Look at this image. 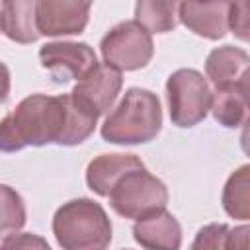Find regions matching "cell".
Masks as SVG:
<instances>
[{
    "label": "cell",
    "instance_id": "obj_22",
    "mask_svg": "<svg viewBox=\"0 0 250 250\" xmlns=\"http://www.w3.org/2000/svg\"><path fill=\"white\" fill-rule=\"evenodd\" d=\"M2 246L4 248H12V246H41V248H45L47 242H43L41 238H35L31 234H20V236H14L12 234L8 240L2 242Z\"/></svg>",
    "mask_w": 250,
    "mask_h": 250
},
{
    "label": "cell",
    "instance_id": "obj_10",
    "mask_svg": "<svg viewBox=\"0 0 250 250\" xmlns=\"http://www.w3.org/2000/svg\"><path fill=\"white\" fill-rule=\"evenodd\" d=\"M230 0H182L180 20L193 33L221 39L229 29Z\"/></svg>",
    "mask_w": 250,
    "mask_h": 250
},
{
    "label": "cell",
    "instance_id": "obj_23",
    "mask_svg": "<svg viewBox=\"0 0 250 250\" xmlns=\"http://www.w3.org/2000/svg\"><path fill=\"white\" fill-rule=\"evenodd\" d=\"M8 94H10V72L6 64L0 62V104L8 100Z\"/></svg>",
    "mask_w": 250,
    "mask_h": 250
},
{
    "label": "cell",
    "instance_id": "obj_1",
    "mask_svg": "<svg viewBox=\"0 0 250 250\" xmlns=\"http://www.w3.org/2000/svg\"><path fill=\"white\" fill-rule=\"evenodd\" d=\"M64 96L33 94L0 121V150L14 152L23 146L59 143L64 127Z\"/></svg>",
    "mask_w": 250,
    "mask_h": 250
},
{
    "label": "cell",
    "instance_id": "obj_16",
    "mask_svg": "<svg viewBox=\"0 0 250 250\" xmlns=\"http://www.w3.org/2000/svg\"><path fill=\"white\" fill-rule=\"evenodd\" d=\"M182 0H137V21L152 33L172 31L180 21Z\"/></svg>",
    "mask_w": 250,
    "mask_h": 250
},
{
    "label": "cell",
    "instance_id": "obj_3",
    "mask_svg": "<svg viewBox=\"0 0 250 250\" xmlns=\"http://www.w3.org/2000/svg\"><path fill=\"white\" fill-rule=\"evenodd\" d=\"M57 242L66 250L105 248L111 240V225L105 211L92 199L64 203L53 219Z\"/></svg>",
    "mask_w": 250,
    "mask_h": 250
},
{
    "label": "cell",
    "instance_id": "obj_8",
    "mask_svg": "<svg viewBox=\"0 0 250 250\" xmlns=\"http://www.w3.org/2000/svg\"><path fill=\"white\" fill-rule=\"evenodd\" d=\"M94 0H37L35 23L41 35H72L84 31Z\"/></svg>",
    "mask_w": 250,
    "mask_h": 250
},
{
    "label": "cell",
    "instance_id": "obj_17",
    "mask_svg": "<svg viewBox=\"0 0 250 250\" xmlns=\"http://www.w3.org/2000/svg\"><path fill=\"white\" fill-rule=\"evenodd\" d=\"M64 109H66V115H64V127H62L59 145H66V146L80 145L92 135L98 115L88 107H84L80 102H76L70 94L64 96Z\"/></svg>",
    "mask_w": 250,
    "mask_h": 250
},
{
    "label": "cell",
    "instance_id": "obj_7",
    "mask_svg": "<svg viewBox=\"0 0 250 250\" xmlns=\"http://www.w3.org/2000/svg\"><path fill=\"white\" fill-rule=\"evenodd\" d=\"M43 68L49 70L55 82H68L84 78L96 64V53L86 43L55 41L47 43L39 51Z\"/></svg>",
    "mask_w": 250,
    "mask_h": 250
},
{
    "label": "cell",
    "instance_id": "obj_12",
    "mask_svg": "<svg viewBox=\"0 0 250 250\" xmlns=\"http://www.w3.org/2000/svg\"><path fill=\"white\" fill-rule=\"evenodd\" d=\"M133 234H135V240L145 248L172 250V248H178L182 240V230L178 221L164 209L150 213L143 219H137L133 227Z\"/></svg>",
    "mask_w": 250,
    "mask_h": 250
},
{
    "label": "cell",
    "instance_id": "obj_9",
    "mask_svg": "<svg viewBox=\"0 0 250 250\" xmlns=\"http://www.w3.org/2000/svg\"><path fill=\"white\" fill-rule=\"evenodd\" d=\"M121 90V72L111 64H96L84 78L78 80L70 96L98 117L105 113Z\"/></svg>",
    "mask_w": 250,
    "mask_h": 250
},
{
    "label": "cell",
    "instance_id": "obj_2",
    "mask_svg": "<svg viewBox=\"0 0 250 250\" xmlns=\"http://www.w3.org/2000/svg\"><path fill=\"white\" fill-rule=\"evenodd\" d=\"M162 125V109L158 98L143 88L125 92L117 107L105 117L102 137L115 145H137L152 141Z\"/></svg>",
    "mask_w": 250,
    "mask_h": 250
},
{
    "label": "cell",
    "instance_id": "obj_18",
    "mask_svg": "<svg viewBox=\"0 0 250 250\" xmlns=\"http://www.w3.org/2000/svg\"><path fill=\"white\" fill-rule=\"evenodd\" d=\"M248 166L236 170L223 191V205L227 213L234 219L246 221L250 217V180H248Z\"/></svg>",
    "mask_w": 250,
    "mask_h": 250
},
{
    "label": "cell",
    "instance_id": "obj_13",
    "mask_svg": "<svg viewBox=\"0 0 250 250\" xmlns=\"http://www.w3.org/2000/svg\"><path fill=\"white\" fill-rule=\"evenodd\" d=\"M205 70L215 88L234 86L248 80V55L238 47H219L209 53Z\"/></svg>",
    "mask_w": 250,
    "mask_h": 250
},
{
    "label": "cell",
    "instance_id": "obj_6",
    "mask_svg": "<svg viewBox=\"0 0 250 250\" xmlns=\"http://www.w3.org/2000/svg\"><path fill=\"white\" fill-rule=\"evenodd\" d=\"M102 55L117 70L143 68L152 57V39L137 20L121 21L102 39Z\"/></svg>",
    "mask_w": 250,
    "mask_h": 250
},
{
    "label": "cell",
    "instance_id": "obj_14",
    "mask_svg": "<svg viewBox=\"0 0 250 250\" xmlns=\"http://www.w3.org/2000/svg\"><path fill=\"white\" fill-rule=\"evenodd\" d=\"M37 0H4L0 10V31L16 43H33L39 39L35 23Z\"/></svg>",
    "mask_w": 250,
    "mask_h": 250
},
{
    "label": "cell",
    "instance_id": "obj_5",
    "mask_svg": "<svg viewBox=\"0 0 250 250\" xmlns=\"http://www.w3.org/2000/svg\"><path fill=\"white\" fill-rule=\"evenodd\" d=\"M170 119L178 127H193L211 109L207 80L193 68H180L166 82Z\"/></svg>",
    "mask_w": 250,
    "mask_h": 250
},
{
    "label": "cell",
    "instance_id": "obj_11",
    "mask_svg": "<svg viewBox=\"0 0 250 250\" xmlns=\"http://www.w3.org/2000/svg\"><path fill=\"white\" fill-rule=\"evenodd\" d=\"M139 168H145V164L135 154H102L88 164L86 182L92 191L107 197L121 176Z\"/></svg>",
    "mask_w": 250,
    "mask_h": 250
},
{
    "label": "cell",
    "instance_id": "obj_4",
    "mask_svg": "<svg viewBox=\"0 0 250 250\" xmlns=\"http://www.w3.org/2000/svg\"><path fill=\"white\" fill-rule=\"evenodd\" d=\"M107 197L113 211L127 219H143L164 209L168 203L166 186L145 168L121 176Z\"/></svg>",
    "mask_w": 250,
    "mask_h": 250
},
{
    "label": "cell",
    "instance_id": "obj_15",
    "mask_svg": "<svg viewBox=\"0 0 250 250\" xmlns=\"http://www.w3.org/2000/svg\"><path fill=\"white\" fill-rule=\"evenodd\" d=\"M211 109L215 119L225 127H240L248 117V80L217 88L215 96H211Z\"/></svg>",
    "mask_w": 250,
    "mask_h": 250
},
{
    "label": "cell",
    "instance_id": "obj_20",
    "mask_svg": "<svg viewBox=\"0 0 250 250\" xmlns=\"http://www.w3.org/2000/svg\"><path fill=\"white\" fill-rule=\"evenodd\" d=\"M229 227L227 225H209L197 232L193 248H227Z\"/></svg>",
    "mask_w": 250,
    "mask_h": 250
},
{
    "label": "cell",
    "instance_id": "obj_19",
    "mask_svg": "<svg viewBox=\"0 0 250 250\" xmlns=\"http://www.w3.org/2000/svg\"><path fill=\"white\" fill-rule=\"evenodd\" d=\"M23 223L25 207L21 197L10 186H0V238L16 234Z\"/></svg>",
    "mask_w": 250,
    "mask_h": 250
},
{
    "label": "cell",
    "instance_id": "obj_21",
    "mask_svg": "<svg viewBox=\"0 0 250 250\" xmlns=\"http://www.w3.org/2000/svg\"><path fill=\"white\" fill-rule=\"evenodd\" d=\"M229 27L232 29V33L238 39H242V41L248 39V8H246V0H234V2H230Z\"/></svg>",
    "mask_w": 250,
    "mask_h": 250
}]
</instances>
